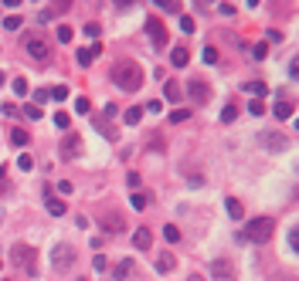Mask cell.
I'll list each match as a JSON object with an SVG mask.
<instances>
[{"label":"cell","mask_w":299,"mask_h":281,"mask_svg":"<svg viewBox=\"0 0 299 281\" xmlns=\"http://www.w3.org/2000/svg\"><path fill=\"white\" fill-rule=\"evenodd\" d=\"M99 51H102V48L99 44H89V48H79V65L82 68H89L95 61V58H99Z\"/></svg>","instance_id":"obj_12"},{"label":"cell","mask_w":299,"mask_h":281,"mask_svg":"<svg viewBox=\"0 0 299 281\" xmlns=\"http://www.w3.org/2000/svg\"><path fill=\"white\" fill-rule=\"evenodd\" d=\"M45 203H48V214H51V217H61V214H65V203L55 200V197H45Z\"/></svg>","instance_id":"obj_20"},{"label":"cell","mask_w":299,"mask_h":281,"mask_svg":"<svg viewBox=\"0 0 299 281\" xmlns=\"http://www.w3.org/2000/svg\"><path fill=\"white\" fill-rule=\"evenodd\" d=\"M225 210H228V217L231 220H242V200H235V197H228V200H225Z\"/></svg>","instance_id":"obj_15"},{"label":"cell","mask_w":299,"mask_h":281,"mask_svg":"<svg viewBox=\"0 0 299 281\" xmlns=\"http://www.w3.org/2000/svg\"><path fill=\"white\" fill-rule=\"evenodd\" d=\"M173 268H177V261H173L170 254H160V258H157V271H160V274H170Z\"/></svg>","instance_id":"obj_17"},{"label":"cell","mask_w":299,"mask_h":281,"mask_svg":"<svg viewBox=\"0 0 299 281\" xmlns=\"http://www.w3.org/2000/svg\"><path fill=\"white\" fill-rule=\"evenodd\" d=\"M55 14H61V7H48V11L38 14V24H51L55 21Z\"/></svg>","instance_id":"obj_24"},{"label":"cell","mask_w":299,"mask_h":281,"mask_svg":"<svg viewBox=\"0 0 299 281\" xmlns=\"http://www.w3.org/2000/svg\"><path fill=\"white\" fill-rule=\"evenodd\" d=\"M146 34L150 41H153V48L160 51V48H167V27H163L160 17H146Z\"/></svg>","instance_id":"obj_5"},{"label":"cell","mask_w":299,"mask_h":281,"mask_svg":"<svg viewBox=\"0 0 299 281\" xmlns=\"http://www.w3.org/2000/svg\"><path fill=\"white\" fill-rule=\"evenodd\" d=\"M11 143H14V146H27V143H31L27 129H11Z\"/></svg>","instance_id":"obj_19"},{"label":"cell","mask_w":299,"mask_h":281,"mask_svg":"<svg viewBox=\"0 0 299 281\" xmlns=\"http://www.w3.org/2000/svg\"><path fill=\"white\" fill-rule=\"evenodd\" d=\"M150 244H153V234H150L146 227H139L136 234H133V248H136V251H146Z\"/></svg>","instance_id":"obj_13"},{"label":"cell","mask_w":299,"mask_h":281,"mask_svg":"<svg viewBox=\"0 0 299 281\" xmlns=\"http://www.w3.org/2000/svg\"><path fill=\"white\" fill-rule=\"evenodd\" d=\"M170 61H173V68H184L187 61H191V55H187V48H173V51H170Z\"/></svg>","instance_id":"obj_16"},{"label":"cell","mask_w":299,"mask_h":281,"mask_svg":"<svg viewBox=\"0 0 299 281\" xmlns=\"http://www.w3.org/2000/svg\"><path fill=\"white\" fill-rule=\"evenodd\" d=\"M258 146L272 149V153H282V149L289 146V139H286V135H279V132H262V135H258Z\"/></svg>","instance_id":"obj_9"},{"label":"cell","mask_w":299,"mask_h":281,"mask_svg":"<svg viewBox=\"0 0 299 281\" xmlns=\"http://www.w3.org/2000/svg\"><path fill=\"white\" fill-rule=\"evenodd\" d=\"M204 61L207 65H214V61H218V51H214V48H204Z\"/></svg>","instance_id":"obj_41"},{"label":"cell","mask_w":299,"mask_h":281,"mask_svg":"<svg viewBox=\"0 0 299 281\" xmlns=\"http://www.w3.org/2000/svg\"><path fill=\"white\" fill-rule=\"evenodd\" d=\"M55 125L58 129H71V115L68 112H55Z\"/></svg>","instance_id":"obj_25"},{"label":"cell","mask_w":299,"mask_h":281,"mask_svg":"<svg viewBox=\"0 0 299 281\" xmlns=\"http://www.w3.org/2000/svg\"><path fill=\"white\" fill-rule=\"evenodd\" d=\"M17 166H21L24 173H31V169H34V156H27V153H24V156L17 159Z\"/></svg>","instance_id":"obj_31"},{"label":"cell","mask_w":299,"mask_h":281,"mask_svg":"<svg viewBox=\"0 0 299 281\" xmlns=\"http://www.w3.org/2000/svg\"><path fill=\"white\" fill-rule=\"evenodd\" d=\"M0 268H4V261H0Z\"/></svg>","instance_id":"obj_48"},{"label":"cell","mask_w":299,"mask_h":281,"mask_svg":"<svg viewBox=\"0 0 299 281\" xmlns=\"http://www.w3.org/2000/svg\"><path fill=\"white\" fill-rule=\"evenodd\" d=\"M248 112H252V115H265V105H262V102H248Z\"/></svg>","instance_id":"obj_37"},{"label":"cell","mask_w":299,"mask_h":281,"mask_svg":"<svg viewBox=\"0 0 299 281\" xmlns=\"http://www.w3.org/2000/svg\"><path fill=\"white\" fill-rule=\"evenodd\" d=\"M85 37H92L95 41V37H99V24H85Z\"/></svg>","instance_id":"obj_42"},{"label":"cell","mask_w":299,"mask_h":281,"mask_svg":"<svg viewBox=\"0 0 299 281\" xmlns=\"http://www.w3.org/2000/svg\"><path fill=\"white\" fill-rule=\"evenodd\" d=\"M11 264L24 268L27 274H34V268H38V251L27 248V244H11Z\"/></svg>","instance_id":"obj_3"},{"label":"cell","mask_w":299,"mask_h":281,"mask_svg":"<svg viewBox=\"0 0 299 281\" xmlns=\"http://www.w3.org/2000/svg\"><path fill=\"white\" fill-rule=\"evenodd\" d=\"M113 81L123 91H139V85H143V68H139L136 61H116Z\"/></svg>","instance_id":"obj_1"},{"label":"cell","mask_w":299,"mask_h":281,"mask_svg":"<svg viewBox=\"0 0 299 281\" xmlns=\"http://www.w3.org/2000/svg\"><path fill=\"white\" fill-rule=\"evenodd\" d=\"M99 224H102L105 234H123V230H126V217L119 214V210H102Z\"/></svg>","instance_id":"obj_4"},{"label":"cell","mask_w":299,"mask_h":281,"mask_svg":"<svg viewBox=\"0 0 299 281\" xmlns=\"http://www.w3.org/2000/svg\"><path fill=\"white\" fill-rule=\"evenodd\" d=\"M24 115H27V119H41V105L27 102V105H24Z\"/></svg>","instance_id":"obj_30"},{"label":"cell","mask_w":299,"mask_h":281,"mask_svg":"<svg viewBox=\"0 0 299 281\" xmlns=\"http://www.w3.org/2000/svg\"><path fill=\"white\" fill-rule=\"evenodd\" d=\"M0 85H4V71H0Z\"/></svg>","instance_id":"obj_47"},{"label":"cell","mask_w":299,"mask_h":281,"mask_svg":"<svg viewBox=\"0 0 299 281\" xmlns=\"http://www.w3.org/2000/svg\"><path fill=\"white\" fill-rule=\"evenodd\" d=\"M191 119V112L187 109H177V112H170V122H187Z\"/></svg>","instance_id":"obj_34"},{"label":"cell","mask_w":299,"mask_h":281,"mask_svg":"<svg viewBox=\"0 0 299 281\" xmlns=\"http://www.w3.org/2000/svg\"><path fill=\"white\" fill-rule=\"evenodd\" d=\"M0 220H4V214H0Z\"/></svg>","instance_id":"obj_49"},{"label":"cell","mask_w":299,"mask_h":281,"mask_svg":"<svg viewBox=\"0 0 299 281\" xmlns=\"http://www.w3.org/2000/svg\"><path fill=\"white\" fill-rule=\"evenodd\" d=\"M21 21H24V17H17V14H11V17H4V21H0V24H4L7 31H17V27H21Z\"/></svg>","instance_id":"obj_27"},{"label":"cell","mask_w":299,"mask_h":281,"mask_svg":"<svg viewBox=\"0 0 299 281\" xmlns=\"http://www.w3.org/2000/svg\"><path fill=\"white\" fill-rule=\"evenodd\" d=\"M235 115H238V109H235V105H228V109L221 112V122H235Z\"/></svg>","instance_id":"obj_36"},{"label":"cell","mask_w":299,"mask_h":281,"mask_svg":"<svg viewBox=\"0 0 299 281\" xmlns=\"http://www.w3.org/2000/svg\"><path fill=\"white\" fill-rule=\"evenodd\" d=\"M129 203H133L136 210H143V207H146V197H143V193H133V200H129Z\"/></svg>","instance_id":"obj_39"},{"label":"cell","mask_w":299,"mask_h":281,"mask_svg":"<svg viewBox=\"0 0 299 281\" xmlns=\"http://www.w3.org/2000/svg\"><path fill=\"white\" fill-rule=\"evenodd\" d=\"M58 193H65V197H68V193H71V183H68V180H61V183H58Z\"/></svg>","instance_id":"obj_45"},{"label":"cell","mask_w":299,"mask_h":281,"mask_svg":"<svg viewBox=\"0 0 299 281\" xmlns=\"http://www.w3.org/2000/svg\"><path fill=\"white\" fill-rule=\"evenodd\" d=\"M61 156L65 159H79L82 156V135L79 132H68L61 139Z\"/></svg>","instance_id":"obj_7"},{"label":"cell","mask_w":299,"mask_h":281,"mask_svg":"<svg viewBox=\"0 0 299 281\" xmlns=\"http://www.w3.org/2000/svg\"><path fill=\"white\" fill-rule=\"evenodd\" d=\"M51 261L61 264V268H68L71 261H75V248H71V244H58V248L51 251Z\"/></svg>","instance_id":"obj_10"},{"label":"cell","mask_w":299,"mask_h":281,"mask_svg":"<svg viewBox=\"0 0 299 281\" xmlns=\"http://www.w3.org/2000/svg\"><path fill=\"white\" fill-rule=\"evenodd\" d=\"M48 95H51V99H58V102H65V99H68V85H58V88H48Z\"/></svg>","instance_id":"obj_26"},{"label":"cell","mask_w":299,"mask_h":281,"mask_svg":"<svg viewBox=\"0 0 299 281\" xmlns=\"http://www.w3.org/2000/svg\"><path fill=\"white\" fill-rule=\"evenodd\" d=\"M75 109H79L82 115H89V109H92V105H89V99H75Z\"/></svg>","instance_id":"obj_38"},{"label":"cell","mask_w":299,"mask_h":281,"mask_svg":"<svg viewBox=\"0 0 299 281\" xmlns=\"http://www.w3.org/2000/svg\"><path fill=\"white\" fill-rule=\"evenodd\" d=\"M92 268L95 271H109V261H105L102 254H95V258H92Z\"/></svg>","instance_id":"obj_35"},{"label":"cell","mask_w":299,"mask_h":281,"mask_svg":"<svg viewBox=\"0 0 299 281\" xmlns=\"http://www.w3.org/2000/svg\"><path fill=\"white\" fill-rule=\"evenodd\" d=\"M242 88L248 91V95H255V99H258V95H265V91H269V88H265V81H245Z\"/></svg>","instance_id":"obj_22"},{"label":"cell","mask_w":299,"mask_h":281,"mask_svg":"<svg viewBox=\"0 0 299 281\" xmlns=\"http://www.w3.org/2000/svg\"><path fill=\"white\" fill-rule=\"evenodd\" d=\"M211 274H214L218 281H231L235 278V268H231V261L218 258V261H211Z\"/></svg>","instance_id":"obj_11"},{"label":"cell","mask_w":299,"mask_h":281,"mask_svg":"<svg viewBox=\"0 0 299 281\" xmlns=\"http://www.w3.org/2000/svg\"><path fill=\"white\" fill-rule=\"evenodd\" d=\"M187 95L204 105V102L211 99V85H207V81H201V78H191V81H187Z\"/></svg>","instance_id":"obj_8"},{"label":"cell","mask_w":299,"mask_h":281,"mask_svg":"<svg viewBox=\"0 0 299 281\" xmlns=\"http://www.w3.org/2000/svg\"><path fill=\"white\" fill-rule=\"evenodd\" d=\"M163 95L170 102H180V85H177V81H167V85H163Z\"/></svg>","instance_id":"obj_23"},{"label":"cell","mask_w":299,"mask_h":281,"mask_svg":"<svg viewBox=\"0 0 299 281\" xmlns=\"http://www.w3.org/2000/svg\"><path fill=\"white\" fill-rule=\"evenodd\" d=\"M187 281H204V278H201V274H191V278H187Z\"/></svg>","instance_id":"obj_46"},{"label":"cell","mask_w":299,"mask_h":281,"mask_svg":"<svg viewBox=\"0 0 299 281\" xmlns=\"http://www.w3.org/2000/svg\"><path fill=\"white\" fill-rule=\"evenodd\" d=\"M194 27H197L194 17H180V31H184V34H194Z\"/></svg>","instance_id":"obj_32"},{"label":"cell","mask_w":299,"mask_h":281,"mask_svg":"<svg viewBox=\"0 0 299 281\" xmlns=\"http://www.w3.org/2000/svg\"><path fill=\"white\" fill-rule=\"evenodd\" d=\"M296 237H299V234H296V227H292V230H289V248H292V251L299 248V241H296Z\"/></svg>","instance_id":"obj_44"},{"label":"cell","mask_w":299,"mask_h":281,"mask_svg":"<svg viewBox=\"0 0 299 281\" xmlns=\"http://www.w3.org/2000/svg\"><path fill=\"white\" fill-rule=\"evenodd\" d=\"M276 237V220L272 217H255L252 224L245 227L242 241H252V244H265V241H272Z\"/></svg>","instance_id":"obj_2"},{"label":"cell","mask_w":299,"mask_h":281,"mask_svg":"<svg viewBox=\"0 0 299 281\" xmlns=\"http://www.w3.org/2000/svg\"><path fill=\"white\" fill-rule=\"evenodd\" d=\"M163 237H167L170 244H177V241H180V230H177L173 224H167V227H163Z\"/></svg>","instance_id":"obj_28"},{"label":"cell","mask_w":299,"mask_h":281,"mask_svg":"<svg viewBox=\"0 0 299 281\" xmlns=\"http://www.w3.org/2000/svg\"><path fill=\"white\" fill-rule=\"evenodd\" d=\"M71 34H75V31H71L68 24H61V27H58V41H61V44H68V41H71Z\"/></svg>","instance_id":"obj_29"},{"label":"cell","mask_w":299,"mask_h":281,"mask_svg":"<svg viewBox=\"0 0 299 281\" xmlns=\"http://www.w3.org/2000/svg\"><path fill=\"white\" fill-rule=\"evenodd\" d=\"M24 48H27V55L38 58V61H45L48 58V41L45 37H38V34H27V37H24Z\"/></svg>","instance_id":"obj_6"},{"label":"cell","mask_w":299,"mask_h":281,"mask_svg":"<svg viewBox=\"0 0 299 281\" xmlns=\"http://www.w3.org/2000/svg\"><path fill=\"white\" fill-rule=\"evenodd\" d=\"M139 119H143V109H139V105H133V109L123 112V122L126 125H139Z\"/></svg>","instance_id":"obj_18"},{"label":"cell","mask_w":299,"mask_h":281,"mask_svg":"<svg viewBox=\"0 0 299 281\" xmlns=\"http://www.w3.org/2000/svg\"><path fill=\"white\" fill-rule=\"evenodd\" d=\"M129 271H133V261H119V264H116V268H113V278L116 281H119V278H126V274H129Z\"/></svg>","instance_id":"obj_21"},{"label":"cell","mask_w":299,"mask_h":281,"mask_svg":"<svg viewBox=\"0 0 299 281\" xmlns=\"http://www.w3.org/2000/svg\"><path fill=\"white\" fill-rule=\"evenodd\" d=\"M11 88H14V95H27V81H24V78H14Z\"/></svg>","instance_id":"obj_33"},{"label":"cell","mask_w":299,"mask_h":281,"mask_svg":"<svg viewBox=\"0 0 299 281\" xmlns=\"http://www.w3.org/2000/svg\"><path fill=\"white\" fill-rule=\"evenodd\" d=\"M272 112H276V119H292V102H289V99H279L276 105H272Z\"/></svg>","instance_id":"obj_14"},{"label":"cell","mask_w":299,"mask_h":281,"mask_svg":"<svg viewBox=\"0 0 299 281\" xmlns=\"http://www.w3.org/2000/svg\"><path fill=\"white\" fill-rule=\"evenodd\" d=\"M45 99H51V95H48V88H38V91H34V102H38V105H41V102H45Z\"/></svg>","instance_id":"obj_43"},{"label":"cell","mask_w":299,"mask_h":281,"mask_svg":"<svg viewBox=\"0 0 299 281\" xmlns=\"http://www.w3.org/2000/svg\"><path fill=\"white\" fill-rule=\"evenodd\" d=\"M265 51H269L265 44H255V48H252V58H255V61H262V58H265Z\"/></svg>","instance_id":"obj_40"}]
</instances>
